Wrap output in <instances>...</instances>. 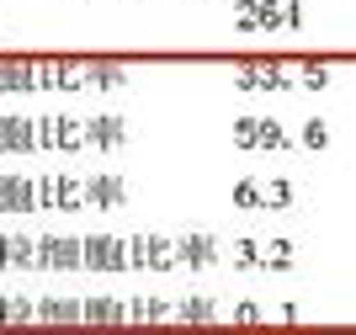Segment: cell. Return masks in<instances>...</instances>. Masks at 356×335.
<instances>
[{"label":"cell","instance_id":"1","mask_svg":"<svg viewBox=\"0 0 356 335\" xmlns=\"http://www.w3.org/2000/svg\"><path fill=\"white\" fill-rule=\"evenodd\" d=\"M96 139H102V144H118V139H122V128L112 123V117H102V123H96Z\"/></svg>","mask_w":356,"mask_h":335}]
</instances>
